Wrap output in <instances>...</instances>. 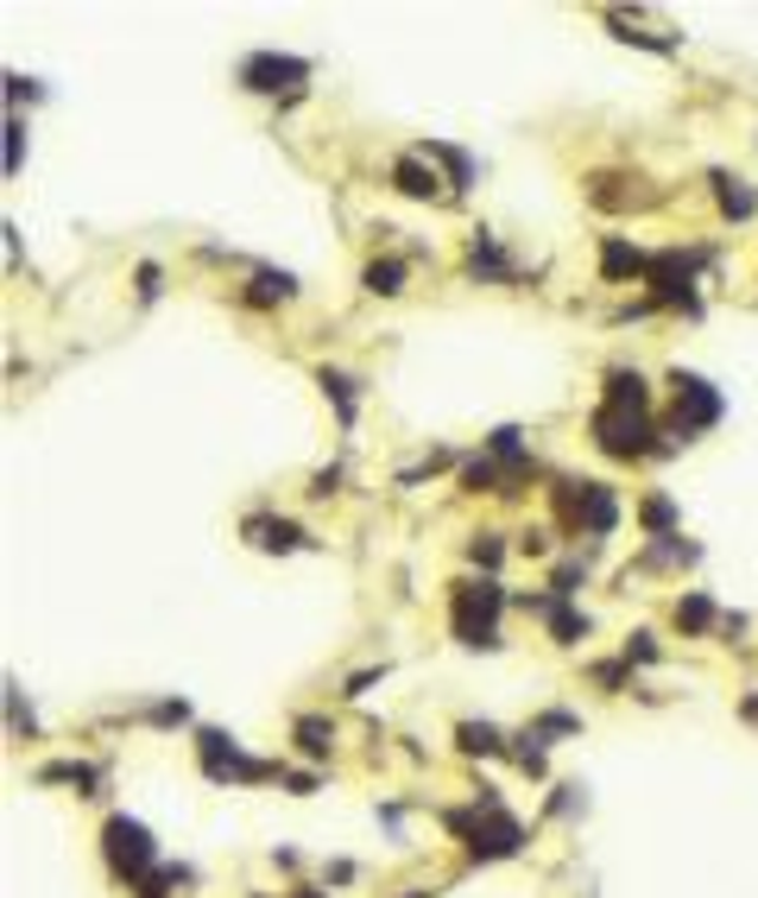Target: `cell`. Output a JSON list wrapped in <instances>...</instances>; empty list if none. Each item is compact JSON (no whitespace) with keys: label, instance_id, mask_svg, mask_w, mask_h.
Returning <instances> with one entry per match:
<instances>
[{"label":"cell","instance_id":"5bb4252c","mask_svg":"<svg viewBox=\"0 0 758 898\" xmlns=\"http://www.w3.org/2000/svg\"><path fill=\"white\" fill-rule=\"evenodd\" d=\"M601 266H607L614 279H626V272H645V254H639V247H619V241H614V247H607V260H601Z\"/></svg>","mask_w":758,"mask_h":898},{"label":"cell","instance_id":"ffe728a7","mask_svg":"<svg viewBox=\"0 0 758 898\" xmlns=\"http://www.w3.org/2000/svg\"><path fill=\"white\" fill-rule=\"evenodd\" d=\"M20 133H26V127H20V120H7V171H20Z\"/></svg>","mask_w":758,"mask_h":898},{"label":"cell","instance_id":"4fadbf2b","mask_svg":"<svg viewBox=\"0 0 758 898\" xmlns=\"http://www.w3.org/2000/svg\"><path fill=\"white\" fill-rule=\"evenodd\" d=\"M721 209H727V216H753V209H758V196H753V190H746V184H733V178H721Z\"/></svg>","mask_w":758,"mask_h":898},{"label":"cell","instance_id":"ac0fdd59","mask_svg":"<svg viewBox=\"0 0 758 898\" xmlns=\"http://www.w3.org/2000/svg\"><path fill=\"white\" fill-rule=\"evenodd\" d=\"M462 747H468V753H487V747H500V734H493V728H474V721H468V728H462Z\"/></svg>","mask_w":758,"mask_h":898},{"label":"cell","instance_id":"277c9868","mask_svg":"<svg viewBox=\"0 0 758 898\" xmlns=\"http://www.w3.org/2000/svg\"><path fill=\"white\" fill-rule=\"evenodd\" d=\"M670 386H677V431H683V437L721 418V393H715L702 374H677Z\"/></svg>","mask_w":758,"mask_h":898},{"label":"cell","instance_id":"5b68a950","mask_svg":"<svg viewBox=\"0 0 758 898\" xmlns=\"http://www.w3.org/2000/svg\"><path fill=\"white\" fill-rule=\"evenodd\" d=\"M304 76H310V64H304V57H272V51H259V57H247V64H241V82H247V89H259V95L297 89Z\"/></svg>","mask_w":758,"mask_h":898},{"label":"cell","instance_id":"30bf717a","mask_svg":"<svg viewBox=\"0 0 758 898\" xmlns=\"http://www.w3.org/2000/svg\"><path fill=\"white\" fill-rule=\"evenodd\" d=\"M291 292H297V285H291V272H259L247 298H253V304H285Z\"/></svg>","mask_w":758,"mask_h":898},{"label":"cell","instance_id":"6da1fadb","mask_svg":"<svg viewBox=\"0 0 758 898\" xmlns=\"http://www.w3.org/2000/svg\"><path fill=\"white\" fill-rule=\"evenodd\" d=\"M102 842H108V867L120 873V880H127V886L152 880V861H158V848H152L145 823H133V817H108Z\"/></svg>","mask_w":758,"mask_h":898},{"label":"cell","instance_id":"d6986e66","mask_svg":"<svg viewBox=\"0 0 758 898\" xmlns=\"http://www.w3.org/2000/svg\"><path fill=\"white\" fill-rule=\"evenodd\" d=\"M474 563H500V538H493V531L474 538Z\"/></svg>","mask_w":758,"mask_h":898},{"label":"cell","instance_id":"9a60e30c","mask_svg":"<svg viewBox=\"0 0 758 898\" xmlns=\"http://www.w3.org/2000/svg\"><path fill=\"white\" fill-rule=\"evenodd\" d=\"M550 633H556V639H576V633H588V620H581V614H569V607L556 601V607H550Z\"/></svg>","mask_w":758,"mask_h":898},{"label":"cell","instance_id":"44dd1931","mask_svg":"<svg viewBox=\"0 0 758 898\" xmlns=\"http://www.w3.org/2000/svg\"><path fill=\"white\" fill-rule=\"evenodd\" d=\"M645 525H651V531H664V525H670V500H651V506H645Z\"/></svg>","mask_w":758,"mask_h":898},{"label":"cell","instance_id":"ba28073f","mask_svg":"<svg viewBox=\"0 0 758 898\" xmlns=\"http://www.w3.org/2000/svg\"><path fill=\"white\" fill-rule=\"evenodd\" d=\"M398 190H404V196H436V171H424V165H417V158H398Z\"/></svg>","mask_w":758,"mask_h":898},{"label":"cell","instance_id":"2e32d148","mask_svg":"<svg viewBox=\"0 0 758 898\" xmlns=\"http://www.w3.org/2000/svg\"><path fill=\"white\" fill-rule=\"evenodd\" d=\"M259 531H266L259 544H272V551H291V544H304V531H297V525H259Z\"/></svg>","mask_w":758,"mask_h":898},{"label":"cell","instance_id":"8fae6325","mask_svg":"<svg viewBox=\"0 0 758 898\" xmlns=\"http://www.w3.org/2000/svg\"><path fill=\"white\" fill-rule=\"evenodd\" d=\"M398 279H404V266H398V260H373V266H367V292H380V298H393V292H404Z\"/></svg>","mask_w":758,"mask_h":898},{"label":"cell","instance_id":"603a6c76","mask_svg":"<svg viewBox=\"0 0 758 898\" xmlns=\"http://www.w3.org/2000/svg\"><path fill=\"white\" fill-rule=\"evenodd\" d=\"M746 715H753V721H758V696H753V703H746Z\"/></svg>","mask_w":758,"mask_h":898},{"label":"cell","instance_id":"9c48e42d","mask_svg":"<svg viewBox=\"0 0 758 898\" xmlns=\"http://www.w3.org/2000/svg\"><path fill=\"white\" fill-rule=\"evenodd\" d=\"M323 393L335 399L342 424H355V380H348V374H335V368H323Z\"/></svg>","mask_w":758,"mask_h":898},{"label":"cell","instance_id":"7c38bea8","mask_svg":"<svg viewBox=\"0 0 758 898\" xmlns=\"http://www.w3.org/2000/svg\"><path fill=\"white\" fill-rule=\"evenodd\" d=\"M677 620H683L689 633H702V627L715 620V601H708V595H689V601H677Z\"/></svg>","mask_w":758,"mask_h":898},{"label":"cell","instance_id":"e0dca14e","mask_svg":"<svg viewBox=\"0 0 758 898\" xmlns=\"http://www.w3.org/2000/svg\"><path fill=\"white\" fill-rule=\"evenodd\" d=\"M297 741H304V753H329V728L323 721H297Z\"/></svg>","mask_w":758,"mask_h":898},{"label":"cell","instance_id":"7402d4cb","mask_svg":"<svg viewBox=\"0 0 758 898\" xmlns=\"http://www.w3.org/2000/svg\"><path fill=\"white\" fill-rule=\"evenodd\" d=\"M626 658H657V645H651V633H639L632 645H626Z\"/></svg>","mask_w":758,"mask_h":898},{"label":"cell","instance_id":"7a4b0ae2","mask_svg":"<svg viewBox=\"0 0 758 898\" xmlns=\"http://www.w3.org/2000/svg\"><path fill=\"white\" fill-rule=\"evenodd\" d=\"M493 614H500V589L493 582H455V633H462V645H493Z\"/></svg>","mask_w":758,"mask_h":898},{"label":"cell","instance_id":"3957f363","mask_svg":"<svg viewBox=\"0 0 758 898\" xmlns=\"http://www.w3.org/2000/svg\"><path fill=\"white\" fill-rule=\"evenodd\" d=\"M594 437H601V449L607 456H619V462H632V456H645V437H651V424H645V412H626V406H601L594 412Z\"/></svg>","mask_w":758,"mask_h":898},{"label":"cell","instance_id":"52a82bcc","mask_svg":"<svg viewBox=\"0 0 758 898\" xmlns=\"http://www.w3.org/2000/svg\"><path fill=\"white\" fill-rule=\"evenodd\" d=\"M607 406H626V412H645V380L626 374V368H614L607 374Z\"/></svg>","mask_w":758,"mask_h":898},{"label":"cell","instance_id":"8992f818","mask_svg":"<svg viewBox=\"0 0 758 898\" xmlns=\"http://www.w3.org/2000/svg\"><path fill=\"white\" fill-rule=\"evenodd\" d=\"M518 842H525V829L493 804V810H487V829H474L468 855H474V861H505V855H518Z\"/></svg>","mask_w":758,"mask_h":898}]
</instances>
